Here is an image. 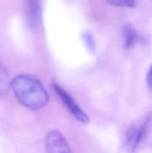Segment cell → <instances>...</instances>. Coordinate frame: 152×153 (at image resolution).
<instances>
[{
  "label": "cell",
  "instance_id": "obj_1",
  "mask_svg": "<svg viewBox=\"0 0 152 153\" xmlns=\"http://www.w3.org/2000/svg\"><path fill=\"white\" fill-rule=\"evenodd\" d=\"M10 88L18 101L26 108L37 111L49 102V94L41 82L30 75H19L10 82Z\"/></svg>",
  "mask_w": 152,
  "mask_h": 153
},
{
  "label": "cell",
  "instance_id": "obj_2",
  "mask_svg": "<svg viewBox=\"0 0 152 153\" xmlns=\"http://www.w3.org/2000/svg\"><path fill=\"white\" fill-rule=\"evenodd\" d=\"M151 119L152 115L147 114L131 124L124 137L123 148L127 152L134 153L137 150L145 136Z\"/></svg>",
  "mask_w": 152,
  "mask_h": 153
},
{
  "label": "cell",
  "instance_id": "obj_3",
  "mask_svg": "<svg viewBox=\"0 0 152 153\" xmlns=\"http://www.w3.org/2000/svg\"><path fill=\"white\" fill-rule=\"evenodd\" d=\"M52 88L56 93L57 95L60 97L62 102L63 103L67 108L70 113L76 118L78 121L82 123H87L89 120L88 115L80 108V106L77 104L75 101L73 100L72 97L65 91L63 88H61L58 84L53 83Z\"/></svg>",
  "mask_w": 152,
  "mask_h": 153
},
{
  "label": "cell",
  "instance_id": "obj_4",
  "mask_svg": "<svg viewBox=\"0 0 152 153\" xmlns=\"http://www.w3.org/2000/svg\"><path fill=\"white\" fill-rule=\"evenodd\" d=\"M46 153H73L62 133L58 130H51L46 136Z\"/></svg>",
  "mask_w": 152,
  "mask_h": 153
},
{
  "label": "cell",
  "instance_id": "obj_5",
  "mask_svg": "<svg viewBox=\"0 0 152 153\" xmlns=\"http://www.w3.org/2000/svg\"><path fill=\"white\" fill-rule=\"evenodd\" d=\"M26 13L29 25L34 28H38L41 19V5L40 2L37 1H28Z\"/></svg>",
  "mask_w": 152,
  "mask_h": 153
},
{
  "label": "cell",
  "instance_id": "obj_6",
  "mask_svg": "<svg viewBox=\"0 0 152 153\" xmlns=\"http://www.w3.org/2000/svg\"><path fill=\"white\" fill-rule=\"evenodd\" d=\"M139 39L135 28L131 24H125L122 30V46L125 49H129L137 43Z\"/></svg>",
  "mask_w": 152,
  "mask_h": 153
},
{
  "label": "cell",
  "instance_id": "obj_7",
  "mask_svg": "<svg viewBox=\"0 0 152 153\" xmlns=\"http://www.w3.org/2000/svg\"><path fill=\"white\" fill-rule=\"evenodd\" d=\"M9 86H10V82L7 70L0 63V97L6 94Z\"/></svg>",
  "mask_w": 152,
  "mask_h": 153
},
{
  "label": "cell",
  "instance_id": "obj_8",
  "mask_svg": "<svg viewBox=\"0 0 152 153\" xmlns=\"http://www.w3.org/2000/svg\"><path fill=\"white\" fill-rule=\"evenodd\" d=\"M83 41H84L87 49H89V52H95L96 46H95V40H94L92 34H91L89 32H88V31L84 32L83 34Z\"/></svg>",
  "mask_w": 152,
  "mask_h": 153
},
{
  "label": "cell",
  "instance_id": "obj_9",
  "mask_svg": "<svg viewBox=\"0 0 152 153\" xmlns=\"http://www.w3.org/2000/svg\"><path fill=\"white\" fill-rule=\"evenodd\" d=\"M110 4H113L115 6L119 7H133L135 6L136 1H124V0H112L108 1Z\"/></svg>",
  "mask_w": 152,
  "mask_h": 153
},
{
  "label": "cell",
  "instance_id": "obj_10",
  "mask_svg": "<svg viewBox=\"0 0 152 153\" xmlns=\"http://www.w3.org/2000/svg\"><path fill=\"white\" fill-rule=\"evenodd\" d=\"M146 81H147V84L149 88H152V65L151 66L150 69L148 71L147 76H146Z\"/></svg>",
  "mask_w": 152,
  "mask_h": 153
}]
</instances>
